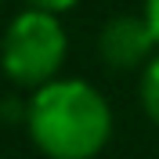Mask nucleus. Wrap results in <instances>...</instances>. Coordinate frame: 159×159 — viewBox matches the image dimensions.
Masks as SVG:
<instances>
[{
  "label": "nucleus",
  "instance_id": "nucleus-1",
  "mask_svg": "<svg viewBox=\"0 0 159 159\" xmlns=\"http://www.w3.org/2000/svg\"><path fill=\"white\" fill-rule=\"evenodd\" d=\"M112 105L105 90L80 76H58L36 87L25 105V130L47 159H94L112 141Z\"/></svg>",
  "mask_w": 159,
  "mask_h": 159
},
{
  "label": "nucleus",
  "instance_id": "nucleus-2",
  "mask_svg": "<svg viewBox=\"0 0 159 159\" xmlns=\"http://www.w3.org/2000/svg\"><path fill=\"white\" fill-rule=\"evenodd\" d=\"M69 54V36L61 25V15L40 7H22L7 22L0 40V65L15 87L36 90L51 80H58Z\"/></svg>",
  "mask_w": 159,
  "mask_h": 159
},
{
  "label": "nucleus",
  "instance_id": "nucleus-3",
  "mask_svg": "<svg viewBox=\"0 0 159 159\" xmlns=\"http://www.w3.org/2000/svg\"><path fill=\"white\" fill-rule=\"evenodd\" d=\"M98 58L116 72H141L152 58L159 54V40L145 15H112L98 29Z\"/></svg>",
  "mask_w": 159,
  "mask_h": 159
},
{
  "label": "nucleus",
  "instance_id": "nucleus-4",
  "mask_svg": "<svg viewBox=\"0 0 159 159\" xmlns=\"http://www.w3.org/2000/svg\"><path fill=\"white\" fill-rule=\"evenodd\" d=\"M138 101L152 127H159V54L138 72Z\"/></svg>",
  "mask_w": 159,
  "mask_h": 159
},
{
  "label": "nucleus",
  "instance_id": "nucleus-5",
  "mask_svg": "<svg viewBox=\"0 0 159 159\" xmlns=\"http://www.w3.org/2000/svg\"><path fill=\"white\" fill-rule=\"evenodd\" d=\"M80 0H25V7H40V11H54V15H65L72 11Z\"/></svg>",
  "mask_w": 159,
  "mask_h": 159
},
{
  "label": "nucleus",
  "instance_id": "nucleus-6",
  "mask_svg": "<svg viewBox=\"0 0 159 159\" xmlns=\"http://www.w3.org/2000/svg\"><path fill=\"white\" fill-rule=\"evenodd\" d=\"M141 15H145V22L152 25V33L159 40V0H141Z\"/></svg>",
  "mask_w": 159,
  "mask_h": 159
},
{
  "label": "nucleus",
  "instance_id": "nucleus-7",
  "mask_svg": "<svg viewBox=\"0 0 159 159\" xmlns=\"http://www.w3.org/2000/svg\"><path fill=\"white\" fill-rule=\"evenodd\" d=\"M0 4H4V0H0Z\"/></svg>",
  "mask_w": 159,
  "mask_h": 159
}]
</instances>
